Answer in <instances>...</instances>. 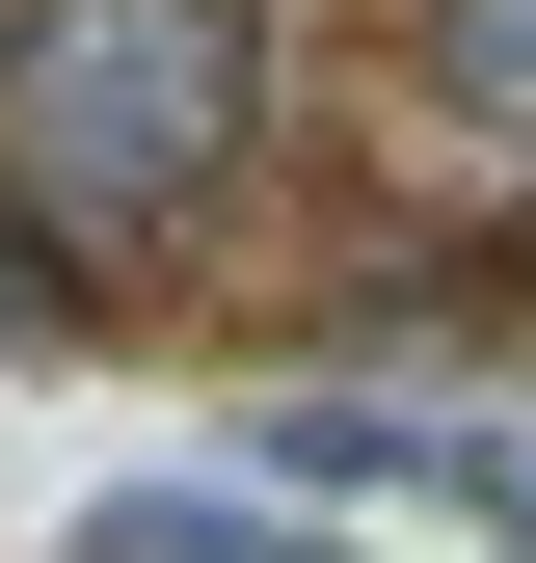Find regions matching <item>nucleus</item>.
<instances>
[{"instance_id": "f257e3e1", "label": "nucleus", "mask_w": 536, "mask_h": 563, "mask_svg": "<svg viewBox=\"0 0 536 563\" xmlns=\"http://www.w3.org/2000/svg\"><path fill=\"white\" fill-rule=\"evenodd\" d=\"M242 162H268V0H0V188L188 242L242 216Z\"/></svg>"}, {"instance_id": "f03ea898", "label": "nucleus", "mask_w": 536, "mask_h": 563, "mask_svg": "<svg viewBox=\"0 0 536 563\" xmlns=\"http://www.w3.org/2000/svg\"><path fill=\"white\" fill-rule=\"evenodd\" d=\"M268 483H376V510L536 537V430H510V402H402V376H295V402H268Z\"/></svg>"}, {"instance_id": "7ed1b4c3", "label": "nucleus", "mask_w": 536, "mask_h": 563, "mask_svg": "<svg viewBox=\"0 0 536 563\" xmlns=\"http://www.w3.org/2000/svg\"><path fill=\"white\" fill-rule=\"evenodd\" d=\"M81 563H349V510H268V483H108Z\"/></svg>"}, {"instance_id": "20e7f679", "label": "nucleus", "mask_w": 536, "mask_h": 563, "mask_svg": "<svg viewBox=\"0 0 536 563\" xmlns=\"http://www.w3.org/2000/svg\"><path fill=\"white\" fill-rule=\"evenodd\" d=\"M402 81L483 134V162H536V0H402Z\"/></svg>"}, {"instance_id": "39448f33", "label": "nucleus", "mask_w": 536, "mask_h": 563, "mask_svg": "<svg viewBox=\"0 0 536 563\" xmlns=\"http://www.w3.org/2000/svg\"><path fill=\"white\" fill-rule=\"evenodd\" d=\"M0 349H27V376H54V349H108V296H81V242H27V216H0Z\"/></svg>"}, {"instance_id": "423d86ee", "label": "nucleus", "mask_w": 536, "mask_h": 563, "mask_svg": "<svg viewBox=\"0 0 536 563\" xmlns=\"http://www.w3.org/2000/svg\"><path fill=\"white\" fill-rule=\"evenodd\" d=\"M483 322H510V349H536V216H510V242H483Z\"/></svg>"}]
</instances>
